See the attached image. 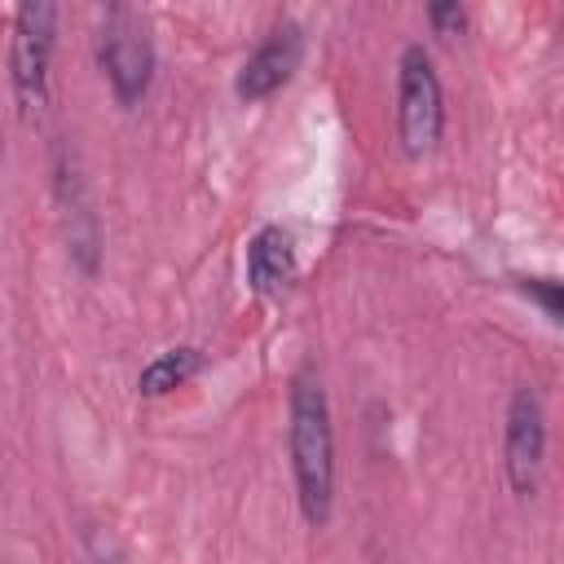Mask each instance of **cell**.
Masks as SVG:
<instances>
[{
	"label": "cell",
	"instance_id": "6da1fadb",
	"mask_svg": "<svg viewBox=\"0 0 564 564\" xmlns=\"http://www.w3.org/2000/svg\"><path fill=\"white\" fill-rule=\"evenodd\" d=\"M286 445H291L300 511L313 529H322L330 520V507H335V427H330L326 388L313 370H300L291 383Z\"/></svg>",
	"mask_w": 564,
	"mask_h": 564
},
{
	"label": "cell",
	"instance_id": "7a4b0ae2",
	"mask_svg": "<svg viewBox=\"0 0 564 564\" xmlns=\"http://www.w3.org/2000/svg\"><path fill=\"white\" fill-rule=\"evenodd\" d=\"M97 66H101L119 106H137L150 93L154 40H150V22L137 9L110 4L101 13V22H97Z\"/></svg>",
	"mask_w": 564,
	"mask_h": 564
},
{
	"label": "cell",
	"instance_id": "3957f363",
	"mask_svg": "<svg viewBox=\"0 0 564 564\" xmlns=\"http://www.w3.org/2000/svg\"><path fill=\"white\" fill-rule=\"evenodd\" d=\"M445 132V93L436 62L423 44H405L397 62V137L405 154L436 150Z\"/></svg>",
	"mask_w": 564,
	"mask_h": 564
},
{
	"label": "cell",
	"instance_id": "277c9868",
	"mask_svg": "<svg viewBox=\"0 0 564 564\" xmlns=\"http://www.w3.org/2000/svg\"><path fill=\"white\" fill-rule=\"evenodd\" d=\"M53 44H57V4H48V0L18 4L13 40H9V79H13L22 115H40L48 101Z\"/></svg>",
	"mask_w": 564,
	"mask_h": 564
},
{
	"label": "cell",
	"instance_id": "5b68a950",
	"mask_svg": "<svg viewBox=\"0 0 564 564\" xmlns=\"http://www.w3.org/2000/svg\"><path fill=\"white\" fill-rule=\"evenodd\" d=\"M502 467L520 498H533L546 467V410L533 388H516L502 427Z\"/></svg>",
	"mask_w": 564,
	"mask_h": 564
},
{
	"label": "cell",
	"instance_id": "8992f818",
	"mask_svg": "<svg viewBox=\"0 0 564 564\" xmlns=\"http://www.w3.org/2000/svg\"><path fill=\"white\" fill-rule=\"evenodd\" d=\"M53 185H57V203H62V229H66V251L75 260V269L84 278L97 273V260H101V225H97V212L88 203V189H84V176L70 159L66 145H57L53 154Z\"/></svg>",
	"mask_w": 564,
	"mask_h": 564
},
{
	"label": "cell",
	"instance_id": "52a82bcc",
	"mask_svg": "<svg viewBox=\"0 0 564 564\" xmlns=\"http://www.w3.org/2000/svg\"><path fill=\"white\" fill-rule=\"evenodd\" d=\"M300 57H304V31H300L295 22H278V26L260 40V48L238 66L234 93H238L242 101H264V97H273V93L300 70Z\"/></svg>",
	"mask_w": 564,
	"mask_h": 564
},
{
	"label": "cell",
	"instance_id": "ba28073f",
	"mask_svg": "<svg viewBox=\"0 0 564 564\" xmlns=\"http://www.w3.org/2000/svg\"><path fill=\"white\" fill-rule=\"evenodd\" d=\"M295 278V242L282 225H264L256 229V238L247 242V282L260 295L282 291Z\"/></svg>",
	"mask_w": 564,
	"mask_h": 564
},
{
	"label": "cell",
	"instance_id": "9c48e42d",
	"mask_svg": "<svg viewBox=\"0 0 564 564\" xmlns=\"http://www.w3.org/2000/svg\"><path fill=\"white\" fill-rule=\"evenodd\" d=\"M198 366H203V352H198V348H189V344L167 348V352H159V357L137 375V388H141V397H163V392L189 383V379L198 375Z\"/></svg>",
	"mask_w": 564,
	"mask_h": 564
},
{
	"label": "cell",
	"instance_id": "30bf717a",
	"mask_svg": "<svg viewBox=\"0 0 564 564\" xmlns=\"http://www.w3.org/2000/svg\"><path fill=\"white\" fill-rule=\"evenodd\" d=\"M427 22H432V31H436V35H458V31L467 26V9H463L458 0L432 4V9H427Z\"/></svg>",
	"mask_w": 564,
	"mask_h": 564
},
{
	"label": "cell",
	"instance_id": "8fae6325",
	"mask_svg": "<svg viewBox=\"0 0 564 564\" xmlns=\"http://www.w3.org/2000/svg\"><path fill=\"white\" fill-rule=\"evenodd\" d=\"M520 286H524V295H533L542 304V313L551 322H560V282H551V278H524Z\"/></svg>",
	"mask_w": 564,
	"mask_h": 564
}]
</instances>
